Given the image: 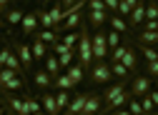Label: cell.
Returning <instances> with one entry per match:
<instances>
[{
    "label": "cell",
    "instance_id": "cell-41",
    "mask_svg": "<svg viewBox=\"0 0 158 115\" xmlns=\"http://www.w3.org/2000/svg\"><path fill=\"white\" fill-rule=\"evenodd\" d=\"M0 28H5V18L3 15H0Z\"/></svg>",
    "mask_w": 158,
    "mask_h": 115
},
{
    "label": "cell",
    "instance_id": "cell-35",
    "mask_svg": "<svg viewBox=\"0 0 158 115\" xmlns=\"http://www.w3.org/2000/svg\"><path fill=\"white\" fill-rule=\"evenodd\" d=\"M88 10H108L103 0H88Z\"/></svg>",
    "mask_w": 158,
    "mask_h": 115
},
{
    "label": "cell",
    "instance_id": "cell-20",
    "mask_svg": "<svg viewBox=\"0 0 158 115\" xmlns=\"http://www.w3.org/2000/svg\"><path fill=\"white\" fill-rule=\"evenodd\" d=\"M45 70L53 75V80L58 78V75H60V70H63V68H60V60H58V55H50V53H48V58H45Z\"/></svg>",
    "mask_w": 158,
    "mask_h": 115
},
{
    "label": "cell",
    "instance_id": "cell-2",
    "mask_svg": "<svg viewBox=\"0 0 158 115\" xmlns=\"http://www.w3.org/2000/svg\"><path fill=\"white\" fill-rule=\"evenodd\" d=\"M113 78V70H110V63L106 60H93L90 70H88V85H108Z\"/></svg>",
    "mask_w": 158,
    "mask_h": 115
},
{
    "label": "cell",
    "instance_id": "cell-39",
    "mask_svg": "<svg viewBox=\"0 0 158 115\" xmlns=\"http://www.w3.org/2000/svg\"><path fill=\"white\" fill-rule=\"evenodd\" d=\"M148 95H151V100H153V105H156V110H158V90H151Z\"/></svg>",
    "mask_w": 158,
    "mask_h": 115
},
{
    "label": "cell",
    "instance_id": "cell-28",
    "mask_svg": "<svg viewBox=\"0 0 158 115\" xmlns=\"http://www.w3.org/2000/svg\"><path fill=\"white\" fill-rule=\"evenodd\" d=\"M146 20H158V0H146Z\"/></svg>",
    "mask_w": 158,
    "mask_h": 115
},
{
    "label": "cell",
    "instance_id": "cell-48",
    "mask_svg": "<svg viewBox=\"0 0 158 115\" xmlns=\"http://www.w3.org/2000/svg\"><path fill=\"white\" fill-rule=\"evenodd\" d=\"M156 83H158V80H156ZM156 90H158V88H156Z\"/></svg>",
    "mask_w": 158,
    "mask_h": 115
},
{
    "label": "cell",
    "instance_id": "cell-43",
    "mask_svg": "<svg viewBox=\"0 0 158 115\" xmlns=\"http://www.w3.org/2000/svg\"><path fill=\"white\" fill-rule=\"evenodd\" d=\"M30 115H45V113H43V110H38V113H30Z\"/></svg>",
    "mask_w": 158,
    "mask_h": 115
},
{
    "label": "cell",
    "instance_id": "cell-24",
    "mask_svg": "<svg viewBox=\"0 0 158 115\" xmlns=\"http://www.w3.org/2000/svg\"><path fill=\"white\" fill-rule=\"evenodd\" d=\"M110 70H113V78H121V80H128V75H131V70L123 63H110Z\"/></svg>",
    "mask_w": 158,
    "mask_h": 115
},
{
    "label": "cell",
    "instance_id": "cell-22",
    "mask_svg": "<svg viewBox=\"0 0 158 115\" xmlns=\"http://www.w3.org/2000/svg\"><path fill=\"white\" fill-rule=\"evenodd\" d=\"M70 98H73V95H70L68 90H58V93H55V103H58V110H60V115L65 113V108H68Z\"/></svg>",
    "mask_w": 158,
    "mask_h": 115
},
{
    "label": "cell",
    "instance_id": "cell-17",
    "mask_svg": "<svg viewBox=\"0 0 158 115\" xmlns=\"http://www.w3.org/2000/svg\"><path fill=\"white\" fill-rule=\"evenodd\" d=\"M30 50H33V58H35V60H45V58H48V45L40 40V38H35V35H33Z\"/></svg>",
    "mask_w": 158,
    "mask_h": 115
},
{
    "label": "cell",
    "instance_id": "cell-51",
    "mask_svg": "<svg viewBox=\"0 0 158 115\" xmlns=\"http://www.w3.org/2000/svg\"><path fill=\"white\" fill-rule=\"evenodd\" d=\"M0 48H3V45H0Z\"/></svg>",
    "mask_w": 158,
    "mask_h": 115
},
{
    "label": "cell",
    "instance_id": "cell-45",
    "mask_svg": "<svg viewBox=\"0 0 158 115\" xmlns=\"http://www.w3.org/2000/svg\"><path fill=\"white\" fill-rule=\"evenodd\" d=\"M38 3H40V5H43V3H48V0H38Z\"/></svg>",
    "mask_w": 158,
    "mask_h": 115
},
{
    "label": "cell",
    "instance_id": "cell-7",
    "mask_svg": "<svg viewBox=\"0 0 158 115\" xmlns=\"http://www.w3.org/2000/svg\"><path fill=\"white\" fill-rule=\"evenodd\" d=\"M101 113H103V93L90 90L88 98H85V105L81 110V115H101Z\"/></svg>",
    "mask_w": 158,
    "mask_h": 115
},
{
    "label": "cell",
    "instance_id": "cell-10",
    "mask_svg": "<svg viewBox=\"0 0 158 115\" xmlns=\"http://www.w3.org/2000/svg\"><path fill=\"white\" fill-rule=\"evenodd\" d=\"M143 23H146V0H138V5L128 15V25L131 28H138V25H143Z\"/></svg>",
    "mask_w": 158,
    "mask_h": 115
},
{
    "label": "cell",
    "instance_id": "cell-36",
    "mask_svg": "<svg viewBox=\"0 0 158 115\" xmlns=\"http://www.w3.org/2000/svg\"><path fill=\"white\" fill-rule=\"evenodd\" d=\"M143 30H158V20H146L143 23Z\"/></svg>",
    "mask_w": 158,
    "mask_h": 115
},
{
    "label": "cell",
    "instance_id": "cell-50",
    "mask_svg": "<svg viewBox=\"0 0 158 115\" xmlns=\"http://www.w3.org/2000/svg\"><path fill=\"white\" fill-rule=\"evenodd\" d=\"M23 3H25V0H23Z\"/></svg>",
    "mask_w": 158,
    "mask_h": 115
},
{
    "label": "cell",
    "instance_id": "cell-9",
    "mask_svg": "<svg viewBox=\"0 0 158 115\" xmlns=\"http://www.w3.org/2000/svg\"><path fill=\"white\" fill-rule=\"evenodd\" d=\"M85 18H88V20H85V23H88V28H93V30H101V28L108 23L110 13H108V10H88V15H85Z\"/></svg>",
    "mask_w": 158,
    "mask_h": 115
},
{
    "label": "cell",
    "instance_id": "cell-23",
    "mask_svg": "<svg viewBox=\"0 0 158 115\" xmlns=\"http://www.w3.org/2000/svg\"><path fill=\"white\" fill-rule=\"evenodd\" d=\"M53 88H58V90H73L75 85H73V80L68 78V73H65V75H58V78L53 80Z\"/></svg>",
    "mask_w": 158,
    "mask_h": 115
},
{
    "label": "cell",
    "instance_id": "cell-26",
    "mask_svg": "<svg viewBox=\"0 0 158 115\" xmlns=\"http://www.w3.org/2000/svg\"><path fill=\"white\" fill-rule=\"evenodd\" d=\"M138 53H141L148 63H151V60H158V50H156L153 45H141V43H138Z\"/></svg>",
    "mask_w": 158,
    "mask_h": 115
},
{
    "label": "cell",
    "instance_id": "cell-46",
    "mask_svg": "<svg viewBox=\"0 0 158 115\" xmlns=\"http://www.w3.org/2000/svg\"><path fill=\"white\" fill-rule=\"evenodd\" d=\"M103 115H113V113H103Z\"/></svg>",
    "mask_w": 158,
    "mask_h": 115
},
{
    "label": "cell",
    "instance_id": "cell-38",
    "mask_svg": "<svg viewBox=\"0 0 158 115\" xmlns=\"http://www.w3.org/2000/svg\"><path fill=\"white\" fill-rule=\"evenodd\" d=\"M60 3H63V10H70V8L78 3V0H60Z\"/></svg>",
    "mask_w": 158,
    "mask_h": 115
},
{
    "label": "cell",
    "instance_id": "cell-40",
    "mask_svg": "<svg viewBox=\"0 0 158 115\" xmlns=\"http://www.w3.org/2000/svg\"><path fill=\"white\" fill-rule=\"evenodd\" d=\"M113 115H131V110H126V108H118V110H113Z\"/></svg>",
    "mask_w": 158,
    "mask_h": 115
},
{
    "label": "cell",
    "instance_id": "cell-34",
    "mask_svg": "<svg viewBox=\"0 0 158 115\" xmlns=\"http://www.w3.org/2000/svg\"><path fill=\"white\" fill-rule=\"evenodd\" d=\"M50 48H53V53H55V55H65L68 50H73V48H68L63 40H60V43H55V45H50Z\"/></svg>",
    "mask_w": 158,
    "mask_h": 115
},
{
    "label": "cell",
    "instance_id": "cell-14",
    "mask_svg": "<svg viewBox=\"0 0 158 115\" xmlns=\"http://www.w3.org/2000/svg\"><path fill=\"white\" fill-rule=\"evenodd\" d=\"M123 90H128V80H118V83H113V85H108L106 90H103V105L106 103H110L113 98H118Z\"/></svg>",
    "mask_w": 158,
    "mask_h": 115
},
{
    "label": "cell",
    "instance_id": "cell-5",
    "mask_svg": "<svg viewBox=\"0 0 158 115\" xmlns=\"http://www.w3.org/2000/svg\"><path fill=\"white\" fill-rule=\"evenodd\" d=\"M151 83H153V78H148V75H135V78L131 80L128 93L133 95V98H143V95H148V93L153 90Z\"/></svg>",
    "mask_w": 158,
    "mask_h": 115
},
{
    "label": "cell",
    "instance_id": "cell-4",
    "mask_svg": "<svg viewBox=\"0 0 158 115\" xmlns=\"http://www.w3.org/2000/svg\"><path fill=\"white\" fill-rule=\"evenodd\" d=\"M10 45H13L15 55L20 58V63H23L25 73H30V70H33V63H35V58H33V50H30V45H25V43H20V40H10Z\"/></svg>",
    "mask_w": 158,
    "mask_h": 115
},
{
    "label": "cell",
    "instance_id": "cell-37",
    "mask_svg": "<svg viewBox=\"0 0 158 115\" xmlns=\"http://www.w3.org/2000/svg\"><path fill=\"white\" fill-rule=\"evenodd\" d=\"M10 3H13V0H0V15L10 10Z\"/></svg>",
    "mask_w": 158,
    "mask_h": 115
},
{
    "label": "cell",
    "instance_id": "cell-49",
    "mask_svg": "<svg viewBox=\"0 0 158 115\" xmlns=\"http://www.w3.org/2000/svg\"><path fill=\"white\" fill-rule=\"evenodd\" d=\"M153 115H158V113H153Z\"/></svg>",
    "mask_w": 158,
    "mask_h": 115
},
{
    "label": "cell",
    "instance_id": "cell-16",
    "mask_svg": "<svg viewBox=\"0 0 158 115\" xmlns=\"http://www.w3.org/2000/svg\"><path fill=\"white\" fill-rule=\"evenodd\" d=\"M108 23H110V30H115V33H121L123 38H128V33H131V25L123 20L121 15H110V18H108Z\"/></svg>",
    "mask_w": 158,
    "mask_h": 115
},
{
    "label": "cell",
    "instance_id": "cell-32",
    "mask_svg": "<svg viewBox=\"0 0 158 115\" xmlns=\"http://www.w3.org/2000/svg\"><path fill=\"white\" fill-rule=\"evenodd\" d=\"M128 105H131V115H146V113H143V105H141L138 98H131Z\"/></svg>",
    "mask_w": 158,
    "mask_h": 115
},
{
    "label": "cell",
    "instance_id": "cell-31",
    "mask_svg": "<svg viewBox=\"0 0 158 115\" xmlns=\"http://www.w3.org/2000/svg\"><path fill=\"white\" fill-rule=\"evenodd\" d=\"M141 105H143V113H146V115L158 113V110H156V105H153V100H151V95H143V98H141Z\"/></svg>",
    "mask_w": 158,
    "mask_h": 115
},
{
    "label": "cell",
    "instance_id": "cell-47",
    "mask_svg": "<svg viewBox=\"0 0 158 115\" xmlns=\"http://www.w3.org/2000/svg\"><path fill=\"white\" fill-rule=\"evenodd\" d=\"M83 3H88V0H83Z\"/></svg>",
    "mask_w": 158,
    "mask_h": 115
},
{
    "label": "cell",
    "instance_id": "cell-8",
    "mask_svg": "<svg viewBox=\"0 0 158 115\" xmlns=\"http://www.w3.org/2000/svg\"><path fill=\"white\" fill-rule=\"evenodd\" d=\"M38 25H40V15H38V10H33V13H25V18H23V23H20V33L28 38H33L35 35V30H38Z\"/></svg>",
    "mask_w": 158,
    "mask_h": 115
},
{
    "label": "cell",
    "instance_id": "cell-6",
    "mask_svg": "<svg viewBox=\"0 0 158 115\" xmlns=\"http://www.w3.org/2000/svg\"><path fill=\"white\" fill-rule=\"evenodd\" d=\"M90 40H93V58H95V60H106L108 53H110L106 33H103V30H95V35L90 38Z\"/></svg>",
    "mask_w": 158,
    "mask_h": 115
},
{
    "label": "cell",
    "instance_id": "cell-25",
    "mask_svg": "<svg viewBox=\"0 0 158 115\" xmlns=\"http://www.w3.org/2000/svg\"><path fill=\"white\" fill-rule=\"evenodd\" d=\"M35 38H40L45 45H55L58 43V33L55 30H40V33H35Z\"/></svg>",
    "mask_w": 158,
    "mask_h": 115
},
{
    "label": "cell",
    "instance_id": "cell-33",
    "mask_svg": "<svg viewBox=\"0 0 158 115\" xmlns=\"http://www.w3.org/2000/svg\"><path fill=\"white\" fill-rule=\"evenodd\" d=\"M146 75L153 78V80H158V60H151V63L146 65Z\"/></svg>",
    "mask_w": 158,
    "mask_h": 115
},
{
    "label": "cell",
    "instance_id": "cell-30",
    "mask_svg": "<svg viewBox=\"0 0 158 115\" xmlns=\"http://www.w3.org/2000/svg\"><path fill=\"white\" fill-rule=\"evenodd\" d=\"M78 40H81V28L73 30V33H65V38H63V43H65L68 48H75V45H78Z\"/></svg>",
    "mask_w": 158,
    "mask_h": 115
},
{
    "label": "cell",
    "instance_id": "cell-19",
    "mask_svg": "<svg viewBox=\"0 0 158 115\" xmlns=\"http://www.w3.org/2000/svg\"><path fill=\"white\" fill-rule=\"evenodd\" d=\"M68 78L73 80V85H78V83H83V80H85V68H83L81 63H75V65H70V68H68Z\"/></svg>",
    "mask_w": 158,
    "mask_h": 115
},
{
    "label": "cell",
    "instance_id": "cell-21",
    "mask_svg": "<svg viewBox=\"0 0 158 115\" xmlns=\"http://www.w3.org/2000/svg\"><path fill=\"white\" fill-rule=\"evenodd\" d=\"M23 18H25V13H23L20 8H10V10L5 13V23H8V25H18V23H23Z\"/></svg>",
    "mask_w": 158,
    "mask_h": 115
},
{
    "label": "cell",
    "instance_id": "cell-29",
    "mask_svg": "<svg viewBox=\"0 0 158 115\" xmlns=\"http://www.w3.org/2000/svg\"><path fill=\"white\" fill-rule=\"evenodd\" d=\"M106 38H108V48H110V50H115L118 45L123 43V35H121V33H115V30H110V33H106Z\"/></svg>",
    "mask_w": 158,
    "mask_h": 115
},
{
    "label": "cell",
    "instance_id": "cell-52",
    "mask_svg": "<svg viewBox=\"0 0 158 115\" xmlns=\"http://www.w3.org/2000/svg\"><path fill=\"white\" fill-rule=\"evenodd\" d=\"M156 33H158V30H156Z\"/></svg>",
    "mask_w": 158,
    "mask_h": 115
},
{
    "label": "cell",
    "instance_id": "cell-1",
    "mask_svg": "<svg viewBox=\"0 0 158 115\" xmlns=\"http://www.w3.org/2000/svg\"><path fill=\"white\" fill-rule=\"evenodd\" d=\"M93 40H90V33H88V23L83 20V25H81V40H78V63H81L83 68H85V73L90 70V65H93Z\"/></svg>",
    "mask_w": 158,
    "mask_h": 115
},
{
    "label": "cell",
    "instance_id": "cell-13",
    "mask_svg": "<svg viewBox=\"0 0 158 115\" xmlns=\"http://www.w3.org/2000/svg\"><path fill=\"white\" fill-rule=\"evenodd\" d=\"M85 98H88V93H75L73 98H70V103H68V108H65L63 115H81V110L85 105Z\"/></svg>",
    "mask_w": 158,
    "mask_h": 115
},
{
    "label": "cell",
    "instance_id": "cell-12",
    "mask_svg": "<svg viewBox=\"0 0 158 115\" xmlns=\"http://www.w3.org/2000/svg\"><path fill=\"white\" fill-rule=\"evenodd\" d=\"M33 83H35V88L48 90V88H53V75H50L45 68H40V70H33Z\"/></svg>",
    "mask_w": 158,
    "mask_h": 115
},
{
    "label": "cell",
    "instance_id": "cell-44",
    "mask_svg": "<svg viewBox=\"0 0 158 115\" xmlns=\"http://www.w3.org/2000/svg\"><path fill=\"white\" fill-rule=\"evenodd\" d=\"M8 115H18V113H13V110H10V108H8Z\"/></svg>",
    "mask_w": 158,
    "mask_h": 115
},
{
    "label": "cell",
    "instance_id": "cell-18",
    "mask_svg": "<svg viewBox=\"0 0 158 115\" xmlns=\"http://www.w3.org/2000/svg\"><path fill=\"white\" fill-rule=\"evenodd\" d=\"M135 43H141V45H158V33L156 30H141L135 35Z\"/></svg>",
    "mask_w": 158,
    "mask_h": 115
},
{
    "label": "cell",
    "instance_id": "cell-15",
    "mask_svg": "<svg viewBox=\"0 0 158 115\" xmlns=\"http://www.w3.org/2000/svg\"><path fill=\"white\" fill-rule=\"evenodd\" d=\"M40 98V103H43V108H45V115H60V110H58V103H55V95L53 93H43V95H38Z\"/></svg>",
    "mask_w": 158,
    "mask_h": 115
},
{
    "label": "cell",
    "instance_id": "cell-42",
    "mask_svg": "<svg viewBox=\"0 0 158 115\" xmlns=\"http://www.w3.org/2000/svg\"><path fill=\"white\" fill-rule=\"evenodd\" d=\"M5 108H8V105H5ZM5 108H0V115H8V110H5Z\"/></svg>",
    "mask_w": 158,
    "mask_h": 115
},
{
    "label": "cell",
    "instance_id": "cell-3",
    "mask_svg": "<svg viewBox=\"0 0 158 115\" xmlns=\"http://www.w3.org/2000/svg\"><path fill=\"white\" fill-rule=\"evenodd\" d=\"M20 88H28V80L23 78V75H18L10 68L0 70V93H15V90H20Z\"/></svg>",
    "mask_w": 158,
    "mask_h": 115
},
{
    "label": "cell",
    "instance_id": "cell-27",
    "mask_svg": "<svg viewBox=\"0 0 158 115\" xmlns=\"http://www.w3.org/2000/svg\"><path fill=\"white\" fill-rule=\"evenodd\" d=\"M135 5H138V0H121V5H118V15H121V18H128Z\"/></svg>",
    "mask_w": 158,
    "mask_h": 115
},
{
    "label": "cell",
    "instance_id": "cell-11",
    "mask_svg": "<svg viewBox=\"0 0 158 115\" xmlns=\"http://www.w3.org/2000/svg\"><path fill=\"white\" fill-rule=\"evenodd\" d=\"M121 63H123L131 73H138V65H141V60H138V50H135L133 45L126 48V53H123V58H121Z\"/></svg>",
    "mask_w": 158,
    "mask_h": 115
}]
</instances>
